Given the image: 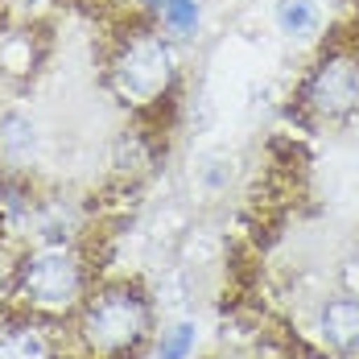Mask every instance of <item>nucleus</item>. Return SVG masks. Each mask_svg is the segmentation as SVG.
Returning a JSON list of instances; mask_svg holds the SVG:
<instances>
[{
  "instance_id": "obj_10",
  "label": "nucleus",
  "mask_w": 359,
  "mask_h": 359,
  "mask_svg": "<svg viewBox=\"0 0 359 359\" xmlns=\"http://www.w3.org/2000/svg\"><path fill=\"white\" fill-rule=\"evenodd\" d=\"M37 58H41V50H37L29 29H13V34L0 37V71L4 74L25 79V74L37 71Z\"/></svg>"
},
{
  "instance_id": "obj_4",
  "label": "nucleus",
  "mask_w": 359,
  "mask_h": 359,
  "mask_svg": "<svg viewBox=\"0 0 359 359\" xmlns=\"http://www.w3.org/2000/svg\"><path fill=\"white\" fill-rule=\"evenodd\" d=\"M302 108L314 120L339 124L359 108V58L351 50H326L302 79Z\"/></svg>"
},
{
  "instance_id": "obj_6",
  "label": "nucleus",
  "mask_w": 359,
  "mask_h": 359,
  "mask_svg": "<svg viewBox=\"0 0 359 359\" xmlns=\"http://www.w3.org/2000/svg\"><path fill=\"white\" fill-rule=\"evenodd\" d=\"M318 343L334 359H359V293H334L314 314Z\"/></svg>"
},
{
  "instance_id": "obj_3",
  "label": "nucleus",
  "mask_w": 359,
  "mask_h": 359,
  "mask_svg": "<svg viewBox=\"0 0 359 359\" xmlns=\"http://www.w3.org/2000/svg\"><path fill=\"white\" fill-rule=\"evenodd\" d=\"M108 83L116 91V100L137 111L165 104V95L178 83L174 41L157 25H144V29H133L128 37H120L116 54H111V67H108Z\"/></svg>"
},
{
  "instance_id": "obj_12",
  "label": "nucleus",
  "mask_w": 359,
  "mask_h": 359,
  "mask_svg": "<svg viewBox=\"0 0 359 359\" xmlns=\"http://www.w3.org/2000/svg\"><path fill=\"white\" fill-rule=\"evenodd\" d=\"M339 285L347 289V293H359V244L347 252L343 264H339Z\"/></svg>"
},
{
  "instance_id": "obj_13",
  "label": "nucleus",
  "mask_w": 359,
  "mask_h": 359,
  "mask_svg": "<svg viewBox=\"0 0 359 359\" xmlns=\"http://www.w3.org/2000/svg\"><path fill=\"white\" fill-rule=\"evenodd\" d=\"M0 190H4V182H0Z\"/></svg>"
},
{
  "instance_id": "obj_9",
  "label": "nucleus",
  "mask_w": 359,
  "mask_h": 359,
  "mask_svg": "<svg viewBox=\"0 0 359 359\" xmlns=\"http://www.w3.org/2000/svg\"><path fill=\"white\" fill-rule=\"evenodd\" d=\"M149 13L170 41H186L198 34V0H149Z\"/></svg>"
},
{
  "instance_id": "obj_7",
  "label": "nucleus",
  "mask_w": 359,
  "mask_h": 359,
  "mask_svg": "<svg viewBox=\"0 0 359 359\" xmlns=\"http://www.w3.org/2000/svg\"><path fill=\"white\" fill-rule=\"evenodd\" d=\"M0 161L8 170H29L37 161V120L21 108L0 111Z\"/></svg>"
},
{
  "instance_id": "obj_14",
  "label": "nucleus",
  "mask_w": 359,
  "mask_h": 359,
  "mask_svg": "<svg viewBox=\"0 0 359 359\" xmlns=\"http://www.w3.org/2000/svg\"><path fill=\"white\" fill-rule=\"evenodd\" d=\"M29 4H37V0H29Z\"/></svg>"
},
{
  "instance_id": "obj_11",
  "label": "nucleus",
  "mask_w": 359,
  "mask_h": 359,
  "mask_svg": "<svg viewBox=\"0 0 359 359\" xmlns=\"http://www.w3.org/2000/svg\"><path fill=\"white\" fill-rule=\"evenodd\" d=\"M194 343H198V326L190 323V318H182V323H174L170 330H161L153 355L157 359H190L194 355Z\"/></svg>"
},
{
  "instance_id": "obj_1",
  "label": "nucleus",
  "mask_w": 359,
  "mask_h": 359,
  "mask_svg": "<svg viewBox=\"0 0 359 359\" xmlns=\"http://www.w3.org/2000/svg\"><path fill=\"white\" fill-rule=\"evenodd\" d=\"M157 310L137 281L91 285L74 310V339L87 359H137L153 343Z\"/></svg>"
},
{
  "instance_id": "obj_2",
  "label": "nucleus",
  "mask_w": 359,
  "mask_h": 359,
  "mask_svg": "<svg viewBox=\"0 0 359 359\" xmlns=\"http://www.w3.org/2000/svg\"><path fill=\"white\" fill-rule=\"evenodd\" d=\"M91 293L87 264L71 244H37L13 269V302L41 318H67Z\"/></svg>"
},
{
  "instance_id": "obj_8",
  "label": "nucleus",
  "mask_w": 359,
  "mask_h": 359,
  "mask_svg": "<svg viewBox=\"0 0 359 359\" xmlns=\"http://www.w3.org/2000/svg\"><path fill=\"white\" fill-rule=\"evenodd\" d=\"M273 21H277V29L285 37L310 41V37L323 29V4L318 0H277Z\"/></svg>"
},
{
  "instance_id": "obj_5",
  "label": "nucleus",
  "mask_w": 359,
  "mask_h": 359,
  "mask_svg": "<svg viewBox=\"0 0 359 359\" xmlns=\"http://www.w3.org/2000/svg\"><path fill=\"white\" fill-rule=\"evenodd\" d=\"M54 323L58 318H41L21 306L0 314V359H62V334Z\"/></svg>"
}]
</instances>
